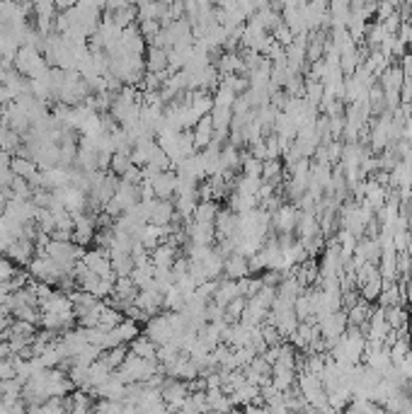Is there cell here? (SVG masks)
Instances as JSON below:
<instances>
[{
	"instance_id": "obj_1",
	"label": "cell",
	"mask_w": 412,
	"mask_h": 414,
	"mask_svg": "<svg viewBox=\"0 0 412 414\" xmlns=\"http://www.w3.org/2000/svg\"><path fill=\"white\" fill-rule=\"evenodd\" d=\"M158 371H163L158 359H144V356L129 351L124 364H121L115 373L119 375V380H124V383H136V380H144L146 383V380H148L153 373H158Z\"/></svg>"
},
{
	"instance_id": "obj_19",
	"label": "cell",
	"mask_w": 412,
	"mask_h": 414,
	"mask_svg": "<svg viewBox=\"0 0 412 414\" xmlns=\"http://www.w3.org/2000/svg\"><path fill=\"white\" fill-rule=\"evenodd\" d=\"M386 320L391 325V330L405 332L407 320H410V310H407V306H391L386 308Z\"/></svg>"
},
{
	"instance_id": "obj_23",
	"label": "cell",
	"mask_w": 412,
	"mask_h": 414,
	"mask_svg": "<svg viewBox=\"0 0 412 414\" xmlns=\"http://www.w3.org/2000/svg\"><path fill=\"white\" fill-rule=\"evenodd\" d=\"M112 259V269H115L117 276H131L134 271V257L131 255H110Z\"/></svg>"
},
{
	"instance_id": "obj_12",
	"label": "cell",
	"mask_w": 412,
	"mask_h": 414,
	"mask_svg": "<svg viewBox=\"0 0 412 414\" xmlns=\"http://www.w3.org/2000/svg\"><path fill=\"white\" fill-rule=\"evenodd\" d=\"M224 276H228V279H243V276H250L248 257L240 255V252H230L228 257H224Z\"/></svg>"
},
{
	"instance_id": "obj_9",
	"label": "cell",
	"mask_w": 412,
	"mask_h": 414,
	"mask_svg": "<svg viewBox=\"0 0 412 414\" xmlns=\"http://www.w3.org/2000/svg\"><path fill=\"white\" fill-rule=\"evenodd\" d=\"M155 189V197L158 199H173L175 192H177V172L173 168L170 170H160L153 179H150Z\"/></svg>"
},
{
	"instance_id": "obj_28",
	"label": "cell",
	"mask_w": 412,
	"mask_h": 414,
	"mask_svg": "<svg viewBox=\"0 0 412 414\" xmlns=\"http://www.w3.org/2000/svg\"><path fill=\"white\" fill-rule=\"evenodd\" d=\"M15 102V95L6 88V85H0V107H6V104Z\"/></svg>"
},
{
	"instance_id": "obj_24",
	"label": "cell",
	"mask_w": 412,
	"mask_h": 414,
	"mask_svg": "<svg viewBox=\"0 0 412 414\" xmlns=\"http://www.w3.org/2000/svg\"><path fill=\"white\" fill-rule=\"evenodd\" d=\"M245 306H248V298H245V296L233 298V301H230L228 306H226L224 320H226V322H238L240 315H243V310H245Z\"/></svg>"
},
{
	"instance_id": "obj_13",
	"label": "cell",
	"mask_w": 412,
	"mask_h": 414,
	"mask_svg": "<svg viewBox=\"0 0 412 414\" xmlns=\"http://www.w3.org/2000/svg\"><path fill=\"white\" fill-rule=\"evenodd\" d=\"M177 257H179V247L173 245V242H168V240H163L158 247L150 250V262H153L155 266H170V269H173V264H175Z\"/></svg>"
},
{
	"instance_id": "obj_17",
	"label": "cell",
	"mask_w": 412,
	"mask_h": 414,
	"mask_svg": "<svg viewBox=\"0 0 412 414\" xmlns=\"http://www.w3.org/2000/svg\"><path fill=\"white\" fill-rule=\"evenodd\" d=\"M381 291H383V276H381V271H373L371 276H369L366 282L359 286V293H362V298L364 301H369V303H376V298L381 296Z\"/></svg>"
},
{
	"instance_id": "obj_3",
	"label": "cell",
	"mask_w": 412,
	"mask_h": 414,
	"mask_svg": "<svg viewBox=\"0 0 412 414\" xmlns=\"http://www.w3.org/2000/svg\"><path fill=\"white\" fill-rule=\"evenodd\" d=\"M27 271H30V274L35 276V279L51 284V286H56V282H59L61 276H63L61 266L56 264V262L51 259L49 255H35V257H32L30 264H27Z\"/></svg>"
},
{
	"instance_id": "obj_16",
	"label": "cell",
	"mask_w": 412,
	"mask_h": 414,
	"mask_svg": "<svg viewBox=\"0 0 412 414\" xmlns=\"http://www.w3.org/2000/svg\"><path fill=\"white\" fill-rule=\"evenodd\" d=\"M219 208H221L219 204L211 201V199H199L197 208H194L192 221H197V223H206V226H214L216 216H219Z\"/></svg>"
},
{
	"instance_id": "obj_31",
	"label": "cell",
	"mask_w": 412,
	"mask_h": 414,
	"mask_svg": "<svg viewBox=\"0 0 412 414\" xmlns=\"http://www.w3.org/2000/svg\"><path fill=\"white\" fill-rule=\"evenodd\" d=\"M407 412H412V390H410V407H407Z\"/></svg>"
},
{
	"instance_id": "obj_7",
	"label": "cell",
	"mask_w": 412,
	"mask_h": 414,
	"mask_svg": "<svg viewBox=\"0 0 412 414\" xmlns=\"http://www.w3.org/2000/svg\"><path fill=\"white\" fill-rule=\"evenodd\" d=\"M296 221H298V206H293V204H282L277 211H272V226L279 235L293 233Z\"/></svg>"
},
{
	"instance_id": "obj_4",
	"label": "cell",
	"mask_w": 412,
	"mask_h": 414,
	"mask_svg": "<svg viewBox=\"0 0 412 414\" xmlns=\"http://www.w3.org/2000/svg\"><path fill=\"white\" fill-rule=\"evenodd\" d=\"M144 335L150 337L158 346L168 344V342L175 337V330H173V325H170L168 313H158V315L148 317V320H146V327H144Z\"/></svg>"
},
{
	"instance_id": "obj_2",
	"label": "cell",
	"mask_w": 412,
	"mask_h": 414,
	"mask_svg": "<svg viewBox=\"0 0 412 414\" xmlns=\"http://www.w3.org/2000/svg\"><path fill=\"white\" fill-rule=\"evenodd\" d=\"M12 66H15L22 75H27V78H39V75L49 73V68H51V66L46 63L41 49H37V46H32V44L20 46V51H17Z\"/></svg>"
},
{
	"instance_id": "obj_5",
	"label": "cell",
	"mask_w": 412,
	"mask_h": 414,
	"mask_svg": "<svg viewBox=\"0 0 412 414\" xmlns=\"http://www.w3.org/2000/svg\"><path fill=\"white\" fill-rule=\"evenodd\" d=\"M75 228H73V242H78V245L88 247L92 245L95 240V233H97V218L92 216V213L83 211V213H75Z\"/></svg>"
},
{
	"instance_id": "obj_18",
	"label": "cell",
	"mask_w": 412,
	"mask_h": 414,
	"mask_svg": "<svg viewBox=\"0 0 412 414\" xmlns=\"http://www.w3.org/2000/svg\"><path fill=\"white\" fill-rule=\"evenodd\" d=\"M129 351L144 356V359H155V354H158V344H155L150 337H146L144 332H141L139 337H134V339L129 342Z\"/></svg>"
},
{
	"instance_id": "obj_29",
	"label": "cell",
	"mask_w": 412,
	"mask_h": 414,
	"mask_svg": "<svg viewBox=\"0 0 412 414\" xmlns=\"http://www.w3.org/2000/svg\"><path fill=\"white\" fill-rule=\"evenodd\" d=\"M10 163H12V153L6 148H0V170H8L10 168Z\"/></svg>"
},
{
	"instance_id": "obj_22",
	"label": "cell",
	"mask_w": 412,
	"mask_h": 414,
	"mask_svg": "<svg viewBox=\"0 0 412 414\" xmlns=\"http://www.w3.org/2000/svg\"><path fill=\"white\" fill-rule=\"evenodd\" d=\"M126 354H129V346H126V344H117V346H112V349L102 351V359H105V364L110 366L112 371H117L121 364H124Z\"/></svg>"
},
{
	"instance_id": "obj_15",
	"label": "cell",
	"mask_w": 412,
	"mask_h": 414,
	"mask_svg": "<svg viewBox=\"0 0 412 414\" xmlns=\"http://www.w3.org/2000/svg\"><path fill=\"white\" fill-rule=\"evenodd\" d=\"M146 70L148 73H165L168 68V49L163 46H148L146 49ZM173 73V70H170Z\"/></svg>"
},
{
	"instance_id": "obj_8",
	"label": "cell",
	"mask_w": 412,
	"mask_h": 414,
	"mask_svg": "<svg viewBox=\"0 0 412 414\" xmlns=\"http://www.w3.org/2000/svg\"><path fill=\"white\" fill-rule=\"evenodd\" d=\"M35 255H37L35 240H30V237H17V240L12 242V245L8 247V252H6L8 259H12L17 266H27Z\"/></svg>"
},
{
	"instance_id": "obj_25",
	"label": "cell",
	"mask_w": 412,
	"mask_h": 414,
	"mask_svg": "<svg viewBox=\"0 0 412 414\" xmlns=\"http://www.w3.org/2000/svg\"><path fill=\"white\" fill-rule=\"evenodd\" d=\"M131 155L129 153H121V150H117V153H112V165H110V170L112 172L117 175V177H121V175L126 172V170L131 168Z\"/></svg>"
},
{
	"instance_id": "obj_30",
	"label": "cell",
	"mask_w": 412,
	"mask_h": 414,
	"mask_svg": "<svg viewBox=\"0 0 412 414\" xmlns=\"http://www.w3.org/2000/svg\"><path fill=\"white\" fill-rule=\"evenodd\" d=\"M405 216H407V226H410V230H412V199L405 204Z\"/></svg>"
},
{
	"instance_id": "obj_14",
	"label": "cell",
	"mask_w": 412,
	"mask_h": 414,
	"mask_svg": "<svg viewBox=\"0 0 412 414\" xmlns=\"http://www.w3.org/2000/svg\"><path fill=\"white\" fill-rule=\"evenodd\" d=\"M238 296H243L240 293V288H238V279H228V276H221L219 279V286H216V293H214V298L211 301H216L219 306H228L233 298H238Z\"/></svg>"
},
{
	"instance_id": "obj_6",
	"label": "cell",
	"mask_w": 412,
	"mask_h": 414,
	"mask_svg": "<svg viewBox=\"0 0 412 414\" xmlns=\"http://www.w3.org/2000/svg\"><path fill=\"white\" fill-rule=\"evenodd\" d=\"M160 395H163L165 404L168 409H179L184 402V397L189 395L187 390V380H179V378H168L160 388Z\"/></svg>"
},
{
	"instance_id": "obj_32",
	"label": "cell",
	"mask_w": 412,
	"mask_h": 414,
	"mask_svg": "<svg viewBox=\"0 0 412 414\" xmlns=\"http://www.w3.org/2000/svg\"><path fill=\"white\" fill-rule=\"evenodd\" d=\"M0 257H3V255H0Z\"/></svg>"
},
{
	"instance_id": "obj_21",
	"label": "cell",
	"mask_w": 412,
	"mask_h": 414,
	"mask_svg": "<svg viewBox=\"0 0 412 414\" xmlns=\"http://www.w3.org/2000/svg\"><path fill=\"white\" fill-rule=\"evenodd\" d=\"M115 330H117V335H119V339L124 342V344H129L134 337H139L141 332H144V330H141V322L131 320V317H126V315H124V320L115 327Z\"/></svg>"
},
{
	"instance_id": "obj_26",
	"label": "cell",
	"mask_w": 412,
	"mask_h": 414,
	"mask_svg": "<svg viewBox=\"0 0 412 414\" xmlns=\"http://www.w3.org/2000/svg\"><path fill=\"white\" fill-rule=\"evenodd\" d=\"M10 187H12V197H17V199H32V194H35L32 184L27 182L25 177H15Z\"/></svg>"
},
{
	"instance_id": "obj_20",
	"label": "cell",
	"mask_w": 412,
	"mask_h": 414,
	"mask_svg": "<svg viewBox=\"0 0 412 414\" xmlns=\"http://www.w3.org/2000/svg\"><path fill=\"white\" fill-rule=\"evenodd\" d=\"M12 172H15V177H32V175L39 170V165L35 163L32 158H22V155H12V163H10Z\"/></svg>"
},
{
	"instance_id": "obj_11",
	"label": "cell",
	"mask_w": 412,
	"mask_h": 414,
	"mask_svg": "<svg viewBox=\"0 0 412 414\" xmlns=\"http://www.w3.org/2000/svg\"><path fill=\"white\" fill-rule=\"evenodd\" d=\"M216 228V237H233L235 230H238V213L233 208H219V216L214 221Z\"/></svg>"
},
{
	"instance_id": "obj_27",
	"label": "cell",
	"mask_w": 412,
	"mask_h": 414,
	"mask_svg": "<svg viewBox=\"0 0 412 414\" xmlns=\"http://www.w3.org/2000/svg\"><path fill=\"white\" fill-rule=\"evenodd\" d=\"M17 271V264L12 259H3L0 257V282H10L12 276H15Z\"/></svg>"
},
{
	"instance_id": "obj_10",
	"label": "cell",
	"mask_w": 412,
	"mask_h": 414,
	"mask_svg": "<svg viewBox=\"0 0 412 414\" xmlns=\"http://www.w3.org/2000/svg\"><path fill=\"white\" fill-rule=\"evenodd\" d=\"M192 133H194V148L197 150H204L206 146L214 144V119H211V114H204L192 126Z\"/></svg>"
}]
</instances>
